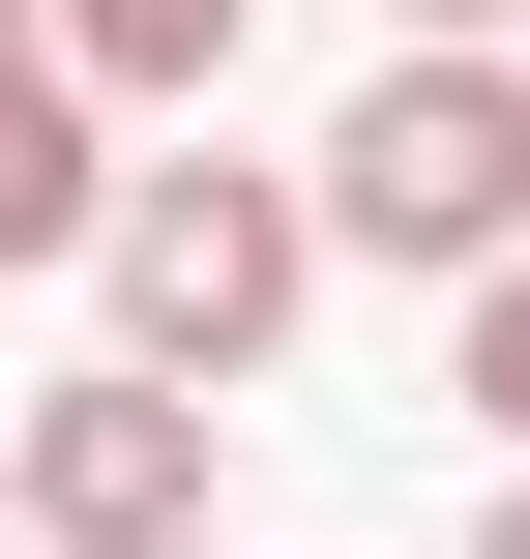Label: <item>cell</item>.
Instances as JSON below:
<instances>
[{
    "label": "cell",
    "instance_id": "obj_1",
    "mask_svg": "<svg viewBox=\"0 0 530 559\" xmlns=\"http://www.w3.org/2000/svg\"><path fill=\"white\" fill-rule=\"evenodd\" d=\"M89 295H118V383L236 413V383L325 324V236H295V177H266V147H118V206H89Z\"/></svg>",
    "mask_w": 530,
    "mask_h": 559
},
{
    "label": "cell",
    "instance_id": "obj_2",
    "mask_svg": "<svg viewBox=\"0 0 530 559\" xmlns=\"http://www.w3.org/2000/svg\"><path fill=\"white\" fill-rule=\"evenodd\" d=\"M295 236L325 265H413V295H502L530 265V59H384L295 147Z\"/></svg>",
    "mask_w": 530,
    "mask_h": 559
},
{
    "label": "cell",
    "instance_id": "obj_3",
    "mask_svg": "<svg viewBox=\"0 0 530 559\" xmlns=\"http://www.w3.org/2000/svg\"><path fill=\"white\" fill-rule=\"evenodd\" d=\"M207 442H236V413H177V383H118V354L30 383V413H0V559H177L207 531Z\"/></svg>",
    "mask_w": 530,
    "mask_h": 559
},
{
    "label": "cell",
    "instance_id": "obj_4",
    "mask_svg": "<svg viewBox=\"0 0 530 559\" xmlns=\"http://www.w3.org/2000/svg\"><path fill=\"white\" fill-rule=\"evenodd\" d=\"M89 206H118V118L59 88V0H0V265H89Z\"/></svg>",
    "mask_w": 530,
    "mask_h": 559
},
{
    "label": "cell",
    "instance_id": "obj_5",
    "mask_svg": "<svg viewBox=\"0 0 530 559\" xmlns=\"http://www.w3.org/2000/svg\"><path fill=\"white\" fill-rule=\"evenodd\" d=\"M236 29H266V0H59V88H89V118H207Z\"/></svg>",
    "mask_w": 530,
    "mask_h": 559
},
{
    "label": "cell",
    "instance_id": "obj_6",
    "mask_svg": "<svg viewBox=\"0 0 530 559\" xmlns=\"http://www.w3.org/2000/svg\"><path fill=\"white\" fill-rule=\"evenodd\" d=\"M443 413H502V472H530V265H502V295H443Z\"/></svg>",
    "mask_w": 530,
    "mask_h": 559
},
{
    "label": "cell",
    "instance_id": "obj_7",
    "mask_svg": "<svg viewBox=\"0 0 530 559\" xmlns=\"http://www.w3.org/2000/svg\"><path fill=\"white\" fill-rule=\"evenodd\" d=\"M502 29H530V0H384V59H502Z\"/></svg>",
    "mask_w": 530,
    "mask_h": 559
},
{
    "label": "cell",
    "instance_id": "obj_8",
    "mask_svg": "<svg viewBox=\"0 0 530 559\" xmlns=\"http://www.w3.org/2000/svg\"><path fill=\"white\" fill-rule=\"evenodd\" d=\"M472 559H530V472H502V501H472Z\"/></svg>",
    "mask_w": 530,
    "mask_h": 559
}]
</instances>
